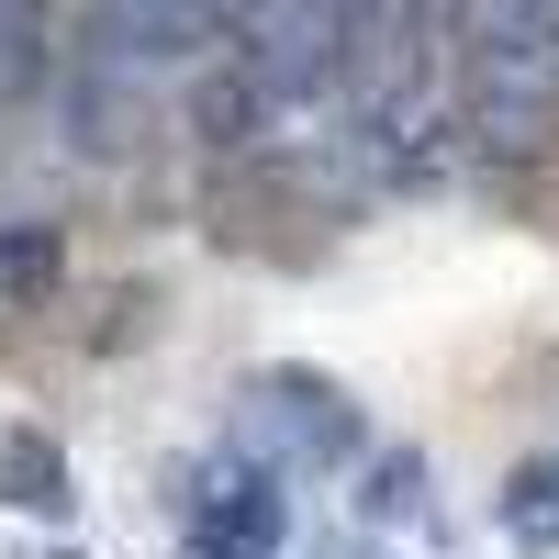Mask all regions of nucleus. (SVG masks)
<instances>
[{
    "instance_id": "1",
    "label": "nucleus",
    "mask_w": 559,
    "mask_h": 559,
    "mask_svg": "<svg viewBox=\"0 0 559 559\" xmlns=\"http://www.w3.org/2000/svg\"><path fill=\"white\" fill-rule=\"evenodd\" d=\"M448 102H459V146H481V157H537V146H559V34H526V23L459 34Z\"/></svg>"
},
{
    "instance_id": "2",
    "label": "nucleus",
    "mask_w": 559,
    "mask_h": 559,
    "mask_svg": "<svg viewBox=\"0 0 559 559\" xmlns=\"http://www.w3.org/2000/svg\"><path fill=\"white\" fill-rule=\"evenodd\" d=\"M236 426L247 448L269 459V471H324V459H358V403L324 381V369H258V381L236 392Z\"/></svg>"
},
{
    "instance_id": "3",
    "label": "nucleus",
    "mask_w": 559,
    "mask_h": 559,
    "mask_svg": "<svg viewBox=\"0 0 559 559\" xmlns=\"http://www.w3.org/2000/svg\"><path fill=\"white\" fill-rule=\"evenodd\" d=\"M202 537H213V559H269L292 537V503H280L269 471H213L202 481Z\"/></svg>"
},
{
    "instance_id": "4",
    "label": "nucleus",
    "mask_w": 559,
    "mask_h": 559,
    "mask_svg": "<svg viewBox=\"0 0 559 559\" xmlns=\"http://www.w3.org/2000/svg\"><path fill=\"white\" fill-rule=\"evenodd\" d=\"M224 12H236V0H102L112 45H134V57H179V45L224 34Z\"/></svg>"
},
{
    "instance_id": "5",
    "label": "nucleus",
    "mask_w": 559,
    "mask_h": 559,
    "mask_svg": "<svg viewBox=\"0 0 559 559\" xmlns=\"http://www.w3.org/2000/svg\"><path fill=\"white\" fill-rule=\"evenodd\" d=\"M0 503H23V515H68V459L45 426H0Z\"/></svg>"
},
{
    "instance_id": "6",
    "label": "nucleus",
    "mask_w": 559,
    "mask_h": 559,
    "mask_svg": "<svg viewBox=\"0 0 559 559\" xmlns=\"http://www.w3.org/2000/svg\"><path fill=\"white\" fill-rule=\"evenodd\" d=\"M57 269H68L57 224H0V302H45V292H57Z\"/></svg>"
},
{
    "instance_id": "7",
    "label": "nucleus",
    "mask_w": 559,
    "mask_h": 559,
    "mask_svg": "<svg viewBox=\"0 0 559 559\" xmlns=\"http://www.w3.org/2000/svg\"><path fill=\"white\" fill-rule=\"evenodd\" d=\"M503 526L526 548H559V459H526V471L503 481Z\"/></svg>"
},
{
    "instance_id": "8",
    "label": "nucleus",
    "mask_w": 559,
    "mask_h": 559,
    "mask_svg": "<svg viewBox=\"0 0 559 559\" xmlns=\"http://www.w3.org/2000/svg\"><path fill=\"white\" fill-rule=\"evenodd\" d=\"M45 79V0H0V102Z\"/></svg>"
},
{
    "instance_id": "9",
    "label": "nucleus",
    "mask_w": 559,
    "mask_h": 559,
    "mask_svg": "<svg viewBox=\"0 0 559 559\" xmlns=\"http://www.w3.org/2000/svg\"><path fill=\"white\" fill-rule=\"evenodd\" d=\"M414 492H426V471H414V459H381V515H414Z\"/></svg>"
},
{
    "instance_id": "10",
    "label": "nucleus",
    "mask_w": 559,
    "mask_h": 559,
    "mask_svg": "<svg viewBox=\"0 0 559 559\" xmlns=\"http://www.w3.org/2000/svg\"><path fill=\"white\" fill-rule=\"evenodd\" d=\"M45 559H68V548H45Z\"/></svg>"
}]
</instances>
